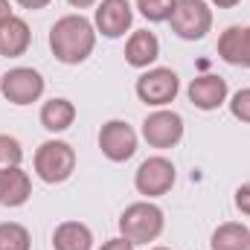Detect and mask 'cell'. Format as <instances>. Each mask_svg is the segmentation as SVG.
<instances>
[{
  "mask_svg": "<svg viewBox=\"0 0 250 250\" xmlns=\"http://www.w3.org/2000/svg\"><path fill=\"white\" fill-rule=\"evenodd\" d=\"M99 148L111 163H125L137 151V131L125 120H108L99 131Z\"/></svg>",
  "mask_w": 250,
  "mask_h": 250,
  "instance_id": "cell-9",
  "label": "cell"
},
{
  "mask_svg": "<svg viewBox=\"0 0 250 250\" xmlns=\"http://www.w3.org/2000/svg\"><path fill=\"white\" fill-rule=\"evenodd\" d=\"M6 18H12V6H9V0H0V23Z\"/></svg>",
  "mask_w": 250,
  "mask_h": 250,
  "instance_id": "cell-28",
  "label": "cell"
},
{
  "mask_svg": "<svg viewBox=\"0 0 250 250\" xmlns=\"http://www.w3.org/2000/svg\"><path fill=\"white\" fill-rule=\"evenodd\" d=\"M134 90H137L140 102H146L151 108H163V105L175 102V96L181 90V79L172 67H151L137 79Z\"/></svg>",
  "mask_w": 250,
  "mask_h": 250,
  "instance_id": "cell-5",
  "label": "cell"
},
{
  "mask_svg": "<svg viewBox=\"0 0 250 250\" xmlns=\"http://www.w3.org/2000/svg\"><path fill=\"white\" fill-rule=\"evenodd\" d=\"M236 209L242 215H250V181L236 189Z\"/></svg>",
  "mask_w": 250,
  "mask_h": 250,
  "instance_id": "cell-23",
  "label": "cell"
},
{
  "mask_svg": "<svg viewBox=\"0 0 250 250\" xmlns=\"http://www.w3.org/2000/svg\"><path fill=\"white\" fill-rule=\"evenodd\" d=\"M143 137L151 148H175L184 140V117L175 111H154L143 123Z\"/></svg>",
  "mask_w": 250,
  "mask_h": 250,
  "instance_id": "cell-8",
  "label": "cell"
},
{
  "mask_svg": "<svg viewBox=\"0 0 250 250\" xmlns=\"http://www.w3.org/2000/svg\"><path fill=\"white\" fill-rule=\"evenodd\" d=\"M169 23L178 38L201 41L212 29V9L207 0H175V12H172Z\"/></svg>",
  "mask_w": 250,
  "mask_h": 250,
  "instance_id": "cell-4",
  "label": "cell"
},
{
  "mask_svg": "<svg viewBox=\"0 0 250 250\" xmlns=\"http://www.w3.org/2000/svg\"><path fill=\"white\" fill-rule=\"evenodd\" d=\"M134 248H137L134 242H128L125 236H117V239H108L99 250H134Z\"/></svg>",
  "mask_w": 250,
  "mask_h": 250,
  "instance_id": "cell-24",
  "label": "cell"
},
{
  "mask_svg": "<svg viewBox=\"0 0 250 250\" xmlns=\"http://www.w3.org/2000/svg\"><path fill=\"white\" fill-rule=\"evenodd\" d=\"M187 96L198 111H215L227 102L230 87H227V79H221L215 73H207V76H195L189 82Z\"/></svg>",
  "mask_w": 250,
  "mask_h": 250,
  "instance_id": "cell-11",
  "label": "cell"
},
{
  "mask_svg": "<svg viewBox=\"0 0 250 250\" xmlns=\"http://www.w3.org/2000/svg\"><path fill=\"white\" fill-rule=\"evenodd\" d=\"M137 9H140V15H143L146 21H151V23H163V21L172 18V12H175V0H137Z\"/></svg>",
  "mask_w": 250,
  "mask_h": 250,
  "instance_id": "cell-20",
  "label": "cell"
},
{
  "mask_svg": "<svg viewBox=\"0 0 250 250\" xmlns=\"http://www.w3.org/2000/svg\"><path fill=\"white\" fill-rule=\"evenodd\" d=\"M29 195H32V181L21 166L0 172V204L3 207H23Z\"/></svg>",
  "mask_w": 250,
  "mask_h": 250,
  "instance_id": "cell-15",
  "label": "cell"
},
{
  "mask_svg": "<svg viewBox=\"0 0 250 250\" xmlns=\"http://www.w3.org/2000/svg\"><path fill=\"white\" fill-rule=\"evenodd\" d=\"M44 76L32 67H12L0 76V93L12 105H32L44 96Z\"/></svg>",
  "mask_w": 250,
  "mask_h": 250,
  "instance_id": "cell-6",
  "label": "cell"
},
{
  "mask_svg": "<svg viewBox=\"0 0 250 250\" xmlns=\"http://www.w3.org/2000/svg\"><path fill=\"white\" fill-rule=\"evenodd\" d=\"M230 114L239 120V123H250V87H242L233 93L230 99Z\"/></svg>",
  "mask_w": 250,
  "mask_h": 250,
  "instance_id": "cell-22",
  "label": "cell"
},
{
  "mask_svg": "<svg viewBox=\"0 0 250 250\" xmlns=\"http://www.w3.org/2000/svg\"><path fill=\"white\" fill-rule=\"evenodd\" d=\"M157 56H160V41H157L154 32H148V29L131 32V38L125 44V62L131 64V67L148 70V64L157 62Z\"/></svg>",
  "mask_w": 250,
  "mask_h": 250,
  "instance_id": "cell-14",
  "label": "cell"
},
{
  "mask_svg": "<svg viewBox=\"0 0 250 250\" xmlns=\"http://www.w3.org/2000/svg\"><path fill=\"white\" fill-rule=\"evenodd\" d=\"M76 123V105L64 96H56L50 102L41 105V125L50 131V134H62L70 125Z\"/></svg>",
  "mask_w": 250,
  "mask_h": 250,
  "instance_id": "cell-17",
  "label": "cell"
},
{
  "mask_svg": "<svg viewBox=\"0 0 250 250\" xmlns=\"http://www.w3.org/2000/svg\"><path fill=\"white\" fill-rule=\"evenodd\" d=\"M151 250H169V248H151Z\"/></svg>",
  "mask_w": 250,
  "mask_h": 250,
  "instance_id": "cell-29",
  "label": "cell"
},
{
  "mask_svg": "<svg viewBox=\"0 0 250 250\" xmlns=\"http://www.w3.org/2000/svg\"><path fill=\"white\" fill-rule=\"evenodd\" d=\"M21 160H23L21 143H18L15 137H9V134H0V172L21 166Z\"/></svg>",
  "mask_w": 250,
  "mask_h": 250,
  "instance_id": "cell-21",
  "label": "cell"
},
{
  "mask_svg": "<svg viewBox=\"0 0 250 250\" xmlns=\"http://www.w3.org/2000/svg\"><path fill=\"white\" fill-rule=\"evenodd\" d=\"M73 9H90V6H96L99 0H67Z\"/></svg>",
  "mask_w": 250,
  "mask_h": 250,
  "instance_id": "cell-26",
  "label": "cell"
},
{
  "mask_svg": "<svg viewBox=\"0 0 250 250\" xmlns=\"http://www.w3.org/2000/svg\"><path fill=\"white\" fill-rule=\"evenodd\" d=\"M218 56L233 67L250 70V26H227L218 35Z\"/></svg>",
  "mask_w": 250,
  "mask_h": 250,
  "instance_id": "cell-12",
  "label": "cell"
},
{
  "mask_svg": "<svg viewBox=\"0 0 250 250\" xmlns=\"http://www.w3.org/2000/svg\"><path fill=\"white\" fill-rule=\"evenodd\" d=\"M32 44V32H29V23L18 15L6 18L0 23V56L3 59H21Z\"/></svg>",
  "mask_w": 250,
  "mask_h": 250,
  "instance_id": "cell-13",
  "label": "cell"
},
{
  "mask_svg": "<svg viewBox=\"0 0 250 250\" xmlns=\"http://www.w3.org/2000/svg\"><path fill=\"white\" fill-rule=\"evenodd\" d=\"M32 166H35V175L44 184H64L76 169V151L64 140H47V143L38 146V151L32 157Z\"/></svg>",
  "mask_w": 250,
  "mask_h": 250,
  "instance_id": "cell-3",
  "label": "cell"
},
{
  "mask_svg": "<svg viewBox=\"0 0 250 250\" xmlns=\"http://www.w3.org/2000/svg\"><path fill=\"white\" fill-rule=\"evenodd\" d=\"M209 250H250V230L239 221H224L215 227Z\"/></svg>",
  "mask_w": 250,
  "mask_h": 250,
  "instance_id": "cell-18",
  "label": "cell"
},
{
  "mask_svg": "<svg viewBox=\"0 0 250 250\" xmlns=\"http://www.w3.org/2000/svg\"><path fill=\"white\" fill-rule=\"evenodd\" d=\"M163 227H166L163 209L151 201H137V204L125 207V212L120 215V236H125L134 245L157 242Z\"/></svg>",
  "mask_w": 250,
  "mask_h": 250,
  "instance_id": "cell-2",
  "label": "cell"
},
{
  "mask_svg": "<svg viewBox=\"0 0 250 250\" xmlns=\"http://www.w3.org/2000/svg\"><path fill=\"white\" fill-rule=\"evenodd\" d=\"M96 26L84 15H64L50 26V50L62 64H82L96 47Z\"/></svg>",
  "mask_w": 250,
  "mask_h": 250,
  "instance_id": "cell-1",
  "label": "cell"
},
{
  "mask_svg": "<svg viewBox=\"0 0 250 250\" xmlns=\"http://www.w3.org/2000/svg\"><path fill=\"white\" fill-rule=\"evenodd\" d=\"M134 23V6L128 0H102L96 3L93 26L105 38H123Z\"/></svg>",
  "mask_w": 250,
  "mask_h": 250,
  "instance_id": "cell-10",
  "label": "cell"
},
{
  "mask_svg": "<svg viewBox=\"0 0 250 250\" xmlns=\"http://www.w3.org/2000/svg\"><path fill=\"white\" fill-rule=\"evenodd\" d=\"M53 250H93V233L82 221H62L53 230Z\"/></svg>",
  "mask_w": 250,
  "mask_h": 250,
  "instance_id": "cell-16",
  "label": "cell"
},
{
  "mask_svg": "<svg viewBox=\"0 0 250 250\" xmlns=\"http://www.w3.org/2000/svg\"><path fill=\"white\" fill-rule=\"evenodd\" d=\"M207 3H212V6H218V9H233V6H239L242 0H207Z\"/></svg>",
  "mask_w": 250,
  "mask_h": 250,
  "instance_id": "cell-27",
  "label": "cell"
},
{
  "mask_svg": "<svg viewBox=\"0 0 250 250\" xmlns=\"http://www.w3.org/2000/svg\"><path fill=\"white\" fill-rule=\"evenodd\" d=\"M18 6H23V9H29V12H38V9H47L53 0H15Z\"/></svg>",
  "mask_w": 250,
  "mask_h": 250,
  "instance_id": "cell-25",
  "label": "cell"
},
{
  "mask_svg": "<svg viewBox=\"0 0 250 250\" xmlns=\"http://www.w3.org/2000/svg\"><path fill=\"white\" fill-rule=\"evenodd\" d=\"M175 178H178L175 163L169 157L154 154V157H146L140 163V169L134 175V187L146 198H160V195H166L169 189L175 187Z\"/></svg>",
  "mask_w": 250,
  "mask_h": 250,
  "instance_id": "cell-7",
  "label": "cell"
},
{
  "mask_svg": "<svg viewBox=\"0 0 250 250\" xmlns=\"http://www.w3.org/2000/svg\"><path fill=\"white\" fill-rule=\"evenodd\" d=\"M0 250H32V236L18 221L0 224Z\"/></svg>",
  "mask_w": 250,
  "mask_h": 250,
  "instance_id": "cell-19",
  "label": "cell"
}]
</instances>
